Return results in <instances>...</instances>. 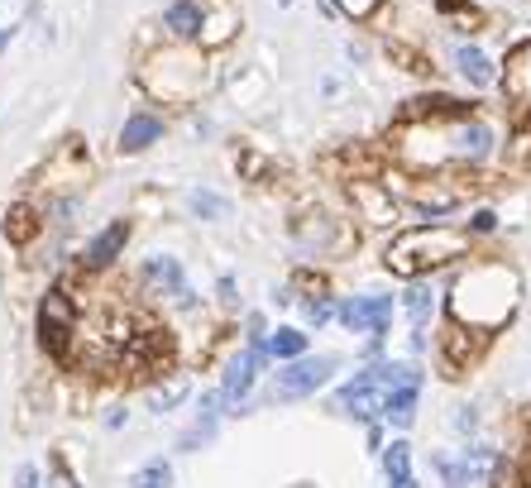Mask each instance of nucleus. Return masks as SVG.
<instances>
[{"instance_id":"nucleus-1","label":"nucleus","mask_w":531,"mask_h":488,"mask_svg":"<svg viewBox=\"0 0 531 488\" xmlns=\"http://www.w3.org/2000/svg\"><path fill=\"white\" fill-rule=\"evenodd\" d=\"M517 307H522V273L493 254L484 259L469 254L445 292V321L474 331L479 340H493L517 316Z\"/></svg>"},{"instance_id":"nucleus-2","label":"nucleus","mask_w":531,"mask_h":488,"mask_svg":"<svg viewBox=\"0 0 531 488\" xmlns=\"http://www.w3.org/2000/svg\"><path fill=\"white\" fill-rule=\"evenodd\" d=\"M474 254V240L465 235V225H450V221H412L398 225L393 240L383 244V268L412 283V278H431L441 273L445 264H465Z\"/></svg>"},{"instance_id":"nucleus-3","label":"nucleus","mask_w":531,"mask_h":488,"mask_svg":"<svg viewBox=\"0 0 531 488\" xmlns=\"http://www.w3.org/2000/svg\"><path fill=\"white\" fill-rule=\"evenodd\" d=\"M211 48L201 44H163L154 48L144 67H139V87L149 91L163 106H192L201 91L211 87V67H206Z\"/></svg>"},{"instance_id":"nucleus-4","label":"nucleus","mask_w":531,"mask_h":488,"mask_svg":"<svg viewBox=\"0 0 531 488\" xmlns=\"http://www.w3.org/2000/svg\"><path fill=\"white\" fill-rule=\"evenodd\" d=\"M34 335H39L44 355H53V359L72 355V345H77V335H82V307H77L72 288L53 283V288L39 297V311H34Z\"/></svg>"},{"instance_id":"nucleus-5","label":"nucleus","mask_w":531,"mask_h":488,"mask_svg":"<svg viewBox=\"0 0 531 488\" xmlns=\"http://www.w3.org/2000/svg\"><path fill=\"white\" fill-rule=\"evenodd\" d=\"M340 355H302V359H288L278 364V374L268 383V402H302V398H316L335 374H340Z\"/></svg>"},{"instance_id":"nucleus-6","label":"nucleus","mask_w":531,"mask_h":488,"mask_svg":"<svg viewBox=\"0 0 531 488\" xmlns=\"http://www.w3.org/2000/svg\"><path fill=\"white\" fill-rule=\"evenodd\" d=\"M288 235H292V249H297L302 259H331V254H340V249L354 240L345 216H331V211H321V206L297 211L288 225Z\"/></svg>"},{"instance_id":"nucleus-7","label":"nucleus","mask_w":531,"mask_h":488,"mask_svg":"<svg viewBox=\"0 0 531 488\" xmlns=\"http://www.w3.org/2000/svg\"><path fill=\"white\" fill-rule=\"evenodd\" d=\"M393 311H398V297H393V292H364V297H340L335 321H340L350 335L388 340V331H393Z\"/></svg>"},{"instance_id":"nucleus-8","label":"nucleus","mask_w":531,"mask_h":488,"mask_svg":"<svg viewBox=\"0 0 531 488\" xmlns=\"http://www.w3.org/2000/svg\"><path fill=\"white\" fill-rule=\"evenodd\" d=\"M268 364V350L264 345H244V350H235L230 355V364H225V378H221V398H225V412L230 417H244L254 402H249V393H254V383H259V374H264Z\"/></svg>"},{"instance_id":"nucleus-9","label":"nucleus","mask_w":531,"mask_h":488,"mask_svg":"<svg viewBox=\"0 0 531 488\" xmlns=\"http://www.w3.org/2000/svg\"><path fill=\"white\" fill-rule=\"evenodd\" d=\"M134 288H139L144 302H168V307H173L192 283H187V268H182L177 254H149V259L139 264V273H134Z\"/></svg>"},{"instance_id":"nucleus-10","label":"nucleus","mask_w":531,"mask_h":488,"mask_svg":"<svg viewBox=\"0 0 531 488\" xmlns=\"http://www.w3.org/2000/svg\"><path fill=\"white\" fill-rule=\"evenodd\" d=\"M493 154H498V130L479 111L450 125V163L455 168H484Z\"/></svg>"},{"instance_id":"nucleus-11","label":"nucleus","mask_w":531,"mask_h":488,"mask_svg":"<svg viewBox=\"0 0 531 488\" xmlns=\"http://www.w3.org/2000/svg\"><path fill=\"white\" fill-rule=\"evenodd\" d=\"M130 235H134V221H130V216H115V221H106L87 244H82V254H77V268H82L87 278H96V273H111V268L125 259V244H130Z\"/></svg>"},{"instance_id":"nucleus-12","label":"nucleus","mask_w":531,"mask_h":488,"mask_svg":"<svg viewBox=\"0 0 531 488\" xmlns=\"http://www.w3.org/2000/svg\"><path fill=\"white\" fill-rule=\"evenodd\" d=\"M335 412H345L354 422H378L383 417V383H378L374 364H364L359 374L335 388Z\"/></svg>"},{"instance_id":"nucleus-13","label":"nucleus","mask_w":531,"mask_h":488,"mask_svg":"<svg viewBox=\"0 0 531 488\" xmlns=\"http://www.w3.org/2000/svg\"><path fill=\"white\" fill-rule=\"evenodd\" d=\"M211 20V0H168L158 10V34L163 44H201Z\"/></svg>"},{"instance_id":"nucleus-14","label":"nucleus","mask_w":531,"mask_h":488,"mask_svg":"<svg viewBox=\"0 0 531 488\" xmlns=\"http://www.w3.org/2000/svg\"><path fill=\"white\" fill-rule=\"evenodd\" d=\"M163 134H168V115L154 111V106H134V111L125 115L120 134H115V154L120 158L149 154L154 144H163Z\"/></svg>"},{"instance_id":"nucleus-15","label":"nucleus","mask_w":531,"mask_h":488,"mask_svg":"<svg viewBox=\"0 0 531 488\" xmlns=\"http://www.w3.org/2000/svg\"><path fill=\"white\" fill-rule=\"evenodd\" d=\"M350 197H354V211H359V221H369V225H393V230H398V221H402V201L393 197V187H383V182H354Z\"/></svg>"},{"instance_id":"nucleus-16","label":"nucleus","mask_w":531,"mask_h":488,"mask_svg":"<svg viewBox=\"0 0 531 488\" xmlns=\"http://www.w3.org/2000/svg\"><path fill=\"white\" fill-rule=\"evenodd\" d=\"M503 96H508V106L517 120H531V39L527 44H517L508 53V67H503Z\"/></svg>"},{"instance_id":"nucleus-17","label":"nucleus","mask_w":531,"mask_h":488,"mask_svg":"<svg viewBox=\"0 0 531 488\" xmlns=\"http://www.w3.org/2000/svg\"><path fill=\"white\" fill-rule=\"evenodd\" d=\"M479 111V101L469 96H450V91H426L417 101H407V120H441V125H455L465 115Z\"/></svg>"},{"instance_id":"nucleus-18","label":"nucleus","mask_w":531,"mask_h":488,"mask_svg":"<svg viewBox=\"0 0 531 488\" xmlns=\"http://www.w3.org/2000/svg\"><path fill=\"white\" fill-rule=\"evenodd\" d=\"M450 63H455V72H460V82H465L469 91H488V87H498V82H503L498 63H493L479 44H455Z\"/></svg>"},{"instance_id":"nucleus-19","label":"nucleus","mask_w":531,"mask_h":488,"mask_svg":"<svg viewBox=\"0 0 531 488\" xmlns=\"http://www.w3.org/2000/svg\"><path fill=\"white\" fill-rule=\"evenodd\" d=\"M402 311L412 321V331H426L431 316L441 311V292H436V278H412L407 292H402Z\"/></svg>"},{"instance_id":"nucleus-20","label":"nucleus","mask_w":531,"mask_h":488,"mask_svg":"<svg viewBox=\"0 0 531 488\" xmlns=\"http://www.w3.org/2000/svg\"><path fill=\"white\" fill-rule=\"evenodd\" d=\"M426 383H398V388H383V422L393 431H407L417 422V402Z\"/></svg>"},{"instance_id":"nucleus-21","label":"nucleus","mask_w":531,"mask_h":488,"mask_svg":"<svg viewBox=\"0 0 531 488\" xmlns=\"http://www.w3.org/2000/svg\"><path fill=\"white\" fill-rule=\"evenodd\" d=\"M44 225H48L44 211H34L29 201H20V206H10V216H5V240H10V244H29Z\"/></svg>"},{"instance_id":"nucleus-22","label":"nucleus","mask_w":531,"mask_h":488,"mask_svg":"<svg viewBox=\"0 0 531 488\" xmlns=\"http://www.w3.org/2000/svg\"><path fill=\"white\" fill-rule=\"evenodd\" d=\"M182 201H187V216H192V221H225V216H230V197L211 192V187H192Z\"/></svg>"},{"instance_id":"nucleus-23","label":"nucleus","mask_w":531,"mask_h":488,"mask_svg":"<svg viewBox=\"0 0 531 488\" xmlns=\"http://www.w3.org/2000/svg\"><path fill=\"white\" fill-rule=\"evenodd\" d=\"M268 359H278V364H288V359H302L307 355V331L302 326H278V331H268Z\"/></svg>"},{"instance_id":"nucleus-24","label":"nucleus","mask_w":531,"mask_h":488,"mask_svg":"<svg viewBox=\"0 0 531 488\" xmlns=\"http://www.w3.org/2000/svg\"><path fill=\"white\" fill-rule=\"evenodd\" d=\"M383 474H388V488L407 484V479H417V474H412V445L402 441V436L383 445Z\"/></svg>"},{"instance_id":"nucleus-25","label":"nucleus","mask_w":531,"mask_h":488,"mask_svg":"<svg viewBox=\"0 0 531 488\" xmlns=\"http://www.w3.org/2000/svg\"><path fill=\"white\" fill-rule=\"evenodd\" d=\"M182 398H187V378L173 374L168 383H154V388H149V412H158V417H163V412H173Z\"/></svg>"},{"instance_id":"nucleus-26","label":"nucleus","mask_w":531,"mask_h":488,"mask_svg":"<svg viewBox=\"0 0 531 488\" xmlns=\"http://www.w3.org/2000/svg\"><path fill=\"white\" fill-rule=\"evenodd\" d=\"M297 307H302V321L321 331L326 321H335V311H340V297H331V292H316V297H302Z\"/></svg>"},{"instance_id":"nucleus-27","label":"nucleus","mask_w":531,"mask_h":488,"mask_svg":"<svg viewBox=\"0 0 531 488\" xmlns=\"http://www.w3.org/2000/svg\"><path fill=\"white\" fill-rule=\"evenodd\" d=\"M130 488H173V465L168 460H149L130 474Z\"/></svg>"},{"instance_id":"nucleus-28","label":"nucleus","mask_w":531,"mask_h":488,"mask_svg":"<svg viewBox=\"0 0 531 488\" xmlns=\"http://www.w3.org/2000/svg\"><path fill=\"white\" fill-rule=\"evenodd\" d=\"M460 225H465L469 240H488V235H498V211H488V206H474V211H469V221H460Z\"/></svg>"},{"instance_id":"nucleus-29","label":"nucleus","mask_w":531,"mask_h":488,"mask_svg":"<svg viewBox=\"0 0 531 488\" xmlns=\"http://www.w3.org/2000/svg\"><path fill=\"white\" fill-rule=\"evenodd\" d=\"M335 10L345 15V20H354V24H364V20H374L378 10H383V0H331Z\"/></svg>"},{"instance_id":"nucleus-30","label":"nucleus","mask_w":531,"mask_h":488,"mask_svg":"<svg viewBox=\"0 0 531 488\" xmlns=\"http://www.w3.org/2000/svg\"><path fill=\"white\" fill-rule=\"evenodd\" d=\"M244 345H268V321L259 316V311L244 316Z\"/></svg>"},{"instance_id":"nucleus-31","label":"nucleus","mask_w":531,"mask_h":488,"mask_svg":"<svg viewBox=\"0 0 531 488\" xmlns=\"http://www.w3.org/2000/svg\"><path fill=\"white\" fill-rule=\"evenodd\" d=\"M431 10L445 15V20H460V15H474V5L469 0H431Z\"/></svg>"},{"instance_id":"nucleus-32","label":"nucleus","mask_w":531,"mask_h":488,"mask_svg":"<svg viewBox=\"0 0 531 488\" xmlns=\"http://www.w3.org/2000/svg\"><path fill=\"white\" fill-rule=\"evenodd\" d=\"M474 426H479V412H474V407H455V431H460V436H469Z\"/></svg>"},{"instance_id":"nucleus-33","label":"nucleus","mask_w":531,"mask_h":488,"mask_svg":"<svg viewBox=\"0 0 531 488\" xmlns=\"http://www.w3.org/2000/svg\"><path fill=\"white\" fill-rule=\"evenodd\" d=\"M15 488H44V484H39V469L20 465V469H15Z\"/></svg>"},{"instance_id":"nucleus-34","label":"nucleus","mask_w":531,"mask_h":488,"mask_svg":"<svg viewBox=\"0 0 531 488\" xmlns=\"http://www.w3.org/2000/svg\"><path fill=\"white\" fill-rule=\"evenodd\" d=\"M216 292H221V302H235V278H230V273H221V283H216Z\"/></svg>"},{"instance_id":"nucleus-35","label":"nucleus","mask_w":531,"mask_h":488,"mask_svg":"<svg viewBox=\"0 0 531 488\" xmlns=\"http://www.w3.org/2000/svg\"><path fill=\"white\" fill-rule=\"evenodd\" d=\"M53 474H58V488H77V479L67 474V465H63V460H53Z\"/></svg>"},{"instance_id":"nucleus-36","label":"nucleus","mask_w":531,"mask_h":488,"mask_svg":"<svg viewBox=\"0 0 531 488\" xmlns=\"http://www.w3.org/2000/svg\"><path fill=\"white\" fill-rule=\"evenodd\" d=\"M125 422H130V412H125V407H115L111 417H106V426H111V431H120V426H125Z\"/></svg>"},{"instance_id":"nucleus-37","label":"nucleus","mask_w":531,"mask_h":488,"mask_svg":"<svg viewBox=\"0 0 531 488\" xmlns=\"http://www.w3.org/2000/svg\"><path fill=\"white\" fill-rule=\"evenodd\" d=\"M10 34H15V29H5V24H0V53L10 48Z\"/></svg>"}]
</instances>
